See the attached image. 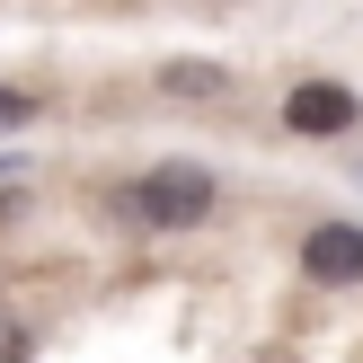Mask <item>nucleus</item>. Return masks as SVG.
Masks as SVG:
<instances>
[{
  "label": "nucleus",
  "instance_id": "obj_5",
  "mask_svg": "<svg viewBox=\"0 0 363 363\" xmlns=\"http://www.w3.org/2000/svg\"><path fill=\"white\" fill-rule=\"evenodd\" d=\"M27 354H35V328L9 311V301H0V363H27Z\"/></svg>",
  "mask_w": 363,
  "mask_h": 363
},
{
  "label": "nucleus",
  "instance_id": "obj_2",
  "mask_svg": "<svg viewBox=\"0 0 363 363\" xmlns=\"http://www.w3.org/2000/svg\"><path fill=\"white\" fill-rule=\"evenodd\" d=\"M301 275L328 284V293L363 284V222H319L311 240H301Z\"/></svg>",
  "mask_w": 363,
  "mask_h": 363
},
{
  "label": "nucleus",
  "instance_id": "obj_3",
  "mask_svg": "<svg viewBox=\"0 0 363 363\" xmlns=\"http://www.w3.org/2000/svg\"><path fill=\"white\" fill-rule=\"evenodd\" d=\"M354 116H363V98L346 80H301L293 98H284V124H293V133H354Z\"/></svg>",
  "mask_w": 363,
  "mask_h": 363
},
{
  "label": "nucleus",
  "instance_id": "obj_1",
  "mask_svg": "<svg viewBox=\"0 0 363 363\" xmlns=\"http://www.w3.org/2000/svg\"><path fill=\"white\" fill-rule=\"evenodd\" d=\"M124 213H133L142 230H195L213 213V169H204V160H160V169L133 177Z\"/></svg>",
  "mask_w": 363,
  "mask_h": 363
},
{
  "label": "nucleus",
  "instance_id": "obj_4",
  "mask_svg": "<svg viewBox=\"0 0 363 363\" xmlns=\"http://www.w3.org/2000/svg\"><path fill=\"white\" fill-rule=\"evenodd\" d=\"M160 89H169V98H213V89H230V71H213V62H169Z\"/></svg>",
  "mask_w": 363,
  "mask_h": 363
},
{
  "label": "nucleus",
  "instance_id": "obj_6",
  "mask_svg": "<svg viewBox=\"0 0 363 363\" xmlns=\"http://www.w3.org/2000/svg\"><path fill=\"white\" fill-rule=\"evenodd\" d=\"M35 116V98H27V89H0V124H27Z\"/></svg>",
  "mask_w": 363,
  "mask_h": 363
}]
</instances>
